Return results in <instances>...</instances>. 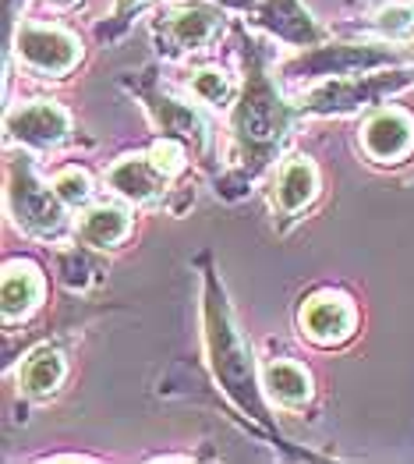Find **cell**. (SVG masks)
I'll return each instance as SVG.
<instances>
[{
    "instance_id": "6da1fadb",
    "label": "cell",
    "mask_w": 414,
    "mask_h": 464,
    "mask_svg": "<svg viewBox=\"0 0 414 464\" xmlns=\"http://www.w3.org/2000/svg\"><path fill=\"white\" fill-rule=\"evenodd\" d=\"M287 124H291V111L280 100L276 85L263 72L259 57L252 53L245 61L241 100L234 107V139H237L245 167H252V170L265 167L276 156V150H280V142L287 135Z\"/></svg>"
},
{
    "instance_id": "7a4b0ae2",
    "label": "cell",
    "mask_w": 414,
    "mask_h": 464,
    "mask_svg": "<svg viewBox=\"0 0 414 464\" xmlns=\"http://www.w3.org/2000/svg\"><path fill=\"white\" fill-rule=\"evenodd\" d=\"M206 348H209V362H213V372L220 380V387L226 390V397L263 419V404H259V387H255V365H252V354L245 348L230 309L224 305V295L217 291V284L209 280V291H206Z\"/></svg>"
},
{
    "instance_id": "3957f363",
    "label": "cell",
    "mask_w": 414,
    "mask_h": 464,
    "mask_svg": "<svg viewBox=\"0 0 414 464\" xmlns=\"http://www.w3.org/2000/svg\"><path fill=\"white\" fill-rule=\"evenodd\" d=\"M408 82H414V72H376L369 68L365 75L354 72V75H340L333 82H323L315 85L308 96L302 100V111L312 114H351V111H361V107H372L382 96L404 89Z\"/></svg>"
},
{
    "instance_id": "277c9868",
    "label": "cell",
    "mask_w": 414,
    "mask_h": 464,
    "mask_svg": "<svg viewBox=\"0 0 414 464\" xmlns=\"http://www.w3.org/2000/svg\"><path fill=\"white\" fill-rule=\"evenodd\" d=\"M7 206L14 220L33 234H57L64 227V202L53 188H46L36 178V170L22 160H11L7 170Z\"/></svg>"
},
{
    "instance_id": "5b68a950",
    "label": "cell",
    "mask_w": 414,
    "mask_h": 464,
    "mask_svg": "<svg viewBox=\"0 0 414 464\" xmlns=\"http://www.w3.org/2000/svg\"><path fill=\"white\" fill-rule=\"evenodd\" d=\"M18 61L36 75H68L82 57V46L72 33L53 25H22L14 36Z\"/></svg>"
},
{
    "instance_id": "8992f818",
    "label": "cell",
    "mask_w": 414,
    "mask_h": 464,
    "mask_svg": "<svg viewBox=\"0 0 414 464\" xmlns=\"http://www.w3.org/2000/svg\"><path fill=\"white\" fill-rule=\"evenodd\" d=\"M397 61H400V53L393 46H315L302 61L287 64V75H354L361 68H382V64L390 68Z\"/></svg>"
},
{
    "instance_id": "52a82bcc",
    "label": "cell",
    "mask_w": 414,
    "mask_h": 464,
    "mask_svg": "<svg viewBox=\"0 0 414 464\" xmlns=\"http://www.w3.org/2000/svg\"><path fill=\"white\" fill-rule=\"evenodd\" d=\"M354 323H358V312L351 305V298L333 291H319L302 305V334L319 348L343 344L354 334Z\"/></svg>"
},
{
    "instance_id": "ba28073f",
    "label": "cell",
    "mask_w": 414,
    "mask_h": 464,
    "mask_svg": "<svg viewBox=\"0 0 414 464\" xmlns=\"http://www.w3.org/2000/svg\"><path fill=\"white\" fill-rule=\"evenodd\" d=\"M68 128H72L68 111L50 103V100H33V103L7 114V135L22 146H33V150H50V146L64 142Z\"/></svg>"
},
{
    "instance_id": "9c48e42d",
    "label": "cell",
    "mask_w": 414,
    "mask_h": 464,
    "mask_svg": "<svg viewBox=\"0 0 414 464\" xmlns=\"http://www.w3.org/2000/svg\"><path fill=\"white\" fill-rule=\"evenodd\" d=\"M167 185H170V174L152 160V153L120 156L107 174V188L113 195H120L124 202H135V206L159 198L167 192Z\"/></svg>"
},
{
    "instance_id": "30bf717a",
    "label": "cell",
    "mask_w": 414,
    "mask_h": 464,
    "mask_svg": "<svg viewBox=\"0 0 414 464\" xmlns=\"http://www.w3.org/2000/svg\"><path fill=\"white\" fill-rule=\"evenodd\" d=\"M365 153L379 160V163H400L404 156L414 150V121L411 114L390 107V111H379L369 124H365Z\"/></svg>"
},
{
    "instance_id": "8fae6325",
    "label": "cell",
    "mask_w": 414,
    "mask_h": 464,
    "mask_svg": "<svg viewBox=\"0 0 414 464\" xmlns=\"http://www.w3.org/2000/svg\"><path fill=\"white\" fill-rule=\"evenodd\" d=\"M220 33V18L206 7H174L163 18V36L170 43V53H195L206 50V43Z\"/></svg>"
},
{
    "instance_id": "7c38bea8",
    "label": "cell",
    "mask_w": 414,
    "mask_h": 464,
    "mask_svg": "<svg viewBox=\"0 0 414 464\" xmlns=\"http://www.w3.org/2000/svg\"><path fill=\"white\" fill-rule=\"evenodd\" d=\"M259 18H263V25L273 36L287 39L294 46H315L323 39V29L312 22V14L298 0H265Z\"/></svg>"
},
{
    "instance_id": "4fadbf2b",
    "label": "cell",
    "mask_w": 414,
    "mask_h": 464,
    "mask_svg": "<svg viewBox=\"0 0 414 464\" xmlns=\"http://www.w3.org/2000/svg\"><path fill=\"white\" fill-rule=\"evenodd\" d=\"M4 323H18L43 302V276L29 263H11L4 270Z\"/></svg>"
},
{
    "instance_id": "5bb4252c",
    "label": "cell",
    "mask_w": 414,
    "mask_h": 464,
    "mask_svg": "<svg viewBox=\"0 0 414 464\" xmlns=\"http://www.w3.org/2000/svg\"><path fill=\"white\" fill-rule=\"evenodd\" d=\"M319 192V174H315V163L304 160V156H294L284 163L280 178H276V206L284 217H294L302 213L304 206L315 198Z\"/></svg>"
},
{
    "instance_id": "9a60e30c",
    "label": "cell",
    "mask_w": 414,
    "mask_h": 464,
    "mask_svg": "<svg viewBox=\"0 0 414 464\" xmlns=\"http://www.w3.org/2000/svg\"><path fill=\"white\" fill-rule=\"evenodd\" d=\"M64 383V354L57 348H36L18 369V390L29 397H50Z\"/></svg>"
},
{
    "instance_id": "2e32d148",
    "label": "cell",
    "mask_w": 414,
    "mask_h": 464,
    "mask_svg": "<svg viewBox=\"0 0 414 464\" xmlns=\"http://www.w3.org/2000/svg\"><path fill=\"white\" fill-rule=\"evenodd\" d=\"M128 231H131L128 213L117 209V206H107V202L103 206H92L82 217V224H78V237L89 248H117L128 237Z\"/></svg>"
},
{
    "instance_id": "e0dca14e",
    "label": "cell",
    "mask_w": 414,
    "mask_h": 464,
    "mask_svg": "<svg viewBox=\"0 0 414 464\" xmlns=\"http://www.w3.org/2000/svg\"><path fill=\"white\" fill-rule=\"evenodd\" d=\"M263 387L269 390V397H276L287 408H298L312 397V380L294 362H269L263 372Z\"/></svg>"
},
{
    "instance_id": "ac0fdd59",
    "label": "cell",
    "mask_w": 414,
    "mask_h": 464,
    "mask_svg": "<svg viewBox=\"0 0 414 464\" xmlns=\"http://www.w3.org/2000/svg\"><path fill=\"white\" fill-rule=\"evenodd\" d=\"M152 111H156V121H159L163 131L191 139L195 146H206V124H202V117L195 114L191 107L178 103V100H156Z\"/></svg>"
},
{
    "instance_id": "d6986e66",
    "label": "cell",
    "mask_w": 414,
    "mask_h": 464,
    "mask_svg": "<svg viewBox=\"0 0 414 464\" xmlns=\"http://www.w3.org/2000/svg\"><path fill=\"white\" fill-rule=\"evenodd\" d=\"M188 85L195 100H202V103H209V107H217V111H224V107L234 103V82H230L226 72H220V68H202V72H195Z\"/></svg>"
},
{
    "instance_id": "ffe728a7",
    "label": "cell",
    "mask_w": 414,
    "mask_h": 464,
    "mask_svg": "<svg viewBox=\"0 0 414 464\" xmlns=\"http://www.w3.org/2000/svg\"><path fill=\"white\" fill-rule=\"evenodd\" d=\"M53 192L57 198L64 202V206H85L89 198H92V181H89V174L85 170H78V167H68V170H61L57 178H53Z\"/></svg>"
},
{
    "instance_id": "44dd1931",
    "label": "cell",
    "mask_w": 414,
    "mask_h": 464,
    "mask_svg": "<svg viewBox=\"0 0 414 464\" xmlns=\"http://www.w3.org/2000/svg\"><path fill=\"white\" fill-rule=\"evenodd\" d=\"M376 29L386 39H408L414 33V7L390 4L376 14Z\"/></svg>"
},
{
    "instance_id": "7402d4cb",
    "label": "cell",
    "mask_w": 414,
    "mask_h": 464,
    "mask_svg": "<svg viewBox=\"0 0 414 464\" xmlns=\"http://www.w3.org/2000/svg\"><path fill=\"white\" fill-rule=\"evenodd\" d=\"M152 160L174 178V174H181V167H185V150H181L174 139H163V142L152 146Z\"/></svg>"
},
{
    "instance_id": "603a6c76",
    "label": "cell",
    "mask_w": 414,
    "mask_h": 464,
    "mask_svg": "<svg viewBox=\"0 0 414 464\" xmlns=\"http://www.w3.org/2000/svg\"><path fill=\"white\" fill-rule=\"evenodd\" d=\"M142 4H146V0H120V14L131 11V7H142Z\"/></svg>"
}]
</instances>
